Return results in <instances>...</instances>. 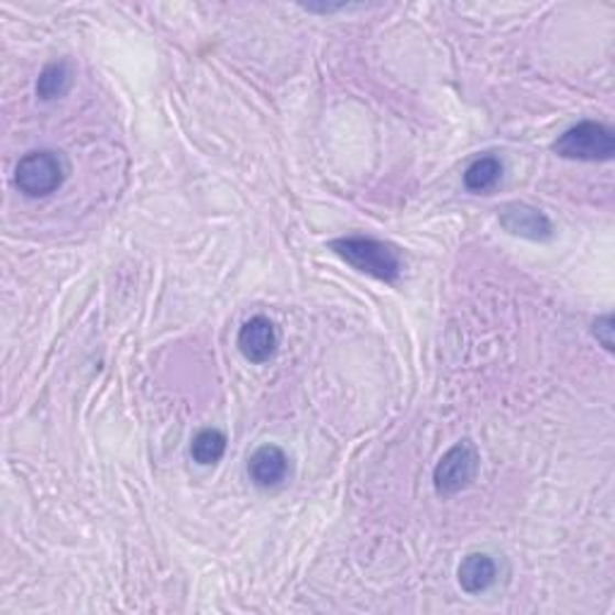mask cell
Segmentation results:
<instances>
[{
	"mask_svg": "<svg viewBox=\"0 0 615 615\" xmlns=\"http://www.w3.org/2000/svg\"><path fill=\"white\" fill-rule=\"evenodd\" d=\"M235 344H239V351L243 353L245 361H251L255 365L267 363L274 353H277V347H279L277 327H274V322L270 318L255 316L243 322Z\"/></svg>",
	"mask_w": 615,
	"mask_h": 615,
	"instance_id": "cell-6",
	"label": "cell"
},
{
	"mask_svg": "<svg viewBox=\"0 0 615 615\" xmlns=\"http://www.w3.org/2000/svg\"><path fill=\"white\" fill-rule=\"evenodd\" d=\"M594 337L604 344V349H613V316H601L594 322Z\"/></svg>",
	"mask_w": 615,
	"mask_h": 615,
	"instance_id": "cell-12",
	"label": "cell"
},
{
	"mask_svg": "<svg viewBox=\"0 0 615 615\" xmlns=\"http://www.w3.org/2000/svg\"><path fill=\"white\" fill-rule=\"evenodd\" d=\"M227 436L219 428H202L195 433L190 442V457L193 462L200 466H212L217 464L227 452Z\"/></svg>",
	"mask_w": 615,
	"mask_h": 615,
	"instance_id": "cell-11",
	"label": "cell"
},
{
	"mask_svg": "<svg viewBox=\"0 0 615 615\" xmlns=\"http://www.w3.org/2000/svg\"><path fill=\"white\" fill-rule=\"evenodd\" d=\"M495 574H498V568H495V560L488 553H469L460 562L457 580H460V586L466 594H483L493 586Z\"/></svg>",
	"mask_w": 615,
	"mask_h": 615,
	"instance_id": "cell-8",
	"label": "cell"
},
{
	"mask_svg": "<svg viewBox=\"0 0 615 615\" xmlns=\"http://www.w3.org/2000/svg\"><path fill=\"white\" fill-rule=\"evenodd\" d=\"M501 178H503V162L498 156L486 154V156H479V160H474L466 166L464 186L471 193H488L498 186Z\"/></svg>",
	"mask_w": 615,
	"mask_h": 615,
	"instance_id": "cell-10",
	"label": "cell"
},
{
	"mask_svg": "<svg viewBox=\"0 0 615 615\" xmlns=\"http://www.w3.org/2000/svg\"><path fill=\"white\" fill-rule=\"evenodd\" d=\"M70 174V164L63 152L34 150L24 154L15 166V186L24 198H46L56 193Z\"/></svg>",
	"mask_w": 615,
	"mask_h": 615,
	"instance_id": "cell-2",
	"label": "cell"
},
{
	"mask_svg": "<svg viewBox=\"0 0 615 615\" xmlns=\"http://www.w3.org/2000/svg\"><path fill=\"white\" fill-rule=\"evenodd\" d=\"M330 248L347 265L361 274H369V277L377 282L395 284L404 272L397 248L392 243L371 239V235H342V239H334Z\"/></svg>",
	"mask_w": 615,
	"mask_h": 615,
	"instance_id": "cell-1",
	"label": "cell"
},
{
	"mask_svg": "<svg viewBox=\"0 0 615 615\" xmlns=\"http://www.w3.org/2000/svg\"><path fill=\"white\" fill-rule=\"evenodd\" d=\"M501 227L513 233L519 235V239H527V241H536V243H546L551 241L556 235L553 229V221L548 219L541 209H536L531 205L525 202H513V205H505L501 209Z\"/></svg>",
	"mask_w": 615,
	"mask_h": 615,
	"instance_id": "cell-5",
	"label": "cell"
},
{
	"mask_svg": "<svg viewBox=\"0 0 615 615\" xmlns=\"http://www.w3.org/2000/svg\"><path fill=\"white\" fill-rule=\"evenodd\" d=\"M70 85H73L70 63L68 61H54V63L46 65L42 75H39L36 95L42 101H56V99L68 95Z\"/></svg>",
	"mask_w": 615,
	"mask_h": 615,
	"instance_id": "cell-9",
	"label": "cell"
},
{
	"mask_svg": "<svg viewBox=\"0 0 615 615\" xmlns=\"http://www.w3.org/2000/svg\"><path fill=\"white\" fill-rule=\"evenodd\" d=\"M248 476L257 488H277L289 476V457L277 444H263L248 460Z\"/></svg>",
	"mask_w": 615,
	"mask_h": 615,
	"instance_id": "cell-7",
	"label": "cell"
},
{
	"mask_svg": "<svg viewBox=\"0 0 615 615\" xmlns=\"http://www.w3.org/2000/svg\"><path fill=\"white\" fill-rule=\"evenodd\" d=\"M479 474V454L471 442H457L440 457L433 469V486L436 493L448 498L471 486V481Z\"/></svg>",
	"mask_w": 615,
	"mask_h": 615,
	"instance_id": "cell-4",
	"label": "cell"
},
{
	"mask_svg": "<svg viewBox=\"0 0 615 615\" xmlns=\"http://www.w3.org/2000/svg\"><path fill=\"white\" fill-rule=\"evenodd\" d=\"M553 152L570 162H608L615 154V135L604 123L580 121L556 140Z\"/></svg>",
	"mask_w": 615,
	"mask_h": 615,
	"instance_id": "cell-3",
	"label": "cell"
}]
</instances>
